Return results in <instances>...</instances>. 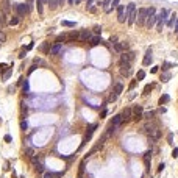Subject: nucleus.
I'll list each match as a JSON object with an SVG mask.
<instances>
[{
  "instance_id": "obj_1",
  "label": "nucleus",
  "mask_w": 178,
  "mask_h": 178,
  "mask_svg": "<svg viewBox=\"0 0 178 178\" xmlns=\"http://www.w3.org/2000/svg\"><path fill=\"white\" fill-rule=\"evenodd\" d=\"M125 17H127L128 25H133L136 22V17H138V14H136V3H128L127 11H125Z\"/></svg>"
},
{
  "instance_id": "obj_8",
  "label": "nucleus",
  "mask_w": 178,
  "mask_h": 178,
  "mask_svg": "<svg viewBox=\"0 0 178 178\" xmlns=\"http://www.w3.org/2000/svg\"><path fill=\"white\" fill-rule=\"evenodd\" d=\"M95 128H97V124H92V125H91V127L88 128V133H86V136H85V141H83V144H81V147H83L85 144L88 142L89 139H91V136H92V133L95 131Z\"/></svg>"
},
{
  "instance_id": "obj_53",
  "label": "nucleus",
  "mask_w": 178,
  "mask_h": 178,
  "mask_svg": "<svg viewBox=\"0 0 178 178\" xmlns=\"http://www.w3.org/2000/svg\"><path fill=\"white\" fill-rule=\"evenodd\" d=\"M5 141H6V142H11V136H10V134H5Z\"/></svg>"
},
{
  "instance_id": "obj_23",
  "label": "nucleus",
  "mask_w": 178,
  "mask_h": 178,
  "mask_svg": "<svg viewBox=\"0 0 178 178\" xmlns=\"http://www.w3.org/2000/svg\"><path fill=\"white\" fill-rule=\"evenodd\" d=\"M47 3H49V6H50V10H56V8L59 6V2H58V0H49Z\"/></svg>"
},
{
  "instance_id": "obj_18",
  "label": "nucleus",
  "mask_w": 178,
  "mask_h": 178,
  "mask_svg": "<svg viewBox=\"0 0 178 178\" xmlns=\"http://www.w3.org/2000/svg\"><path fill=\"white\" fill-rule=\"evenodd\" d=\"M89 42H91V45H99V44L102 42V38H100V36H92V38L89 39Z\"/></svg>"
},
{
  "instance_id": "obj_47",
  "label": "nucleus",
  "mask_w": 178,
  "mask_h": 178,
  "mask_svg": "<svg viewBox=\"0 0 178 178\" xmlns=\"http://www.w3.org/2000/svg\"><path fill=\"white\" fill-rule=\"evenodd\" d=\"M172 156H174V158H177V156H178V148H177V147L174 148V152H172Z\"/></svg>"
},
{
  "instance_id": "obj_38",
  "label": "nucleus",
  "mask_w": 178,
  "mask_h": 178,
  "mask_svg": "<svg viewBox=\"0 0 178 178\" xmlns=\"http://www.w3.org/2000/svg\"><path fill=\"white\" fill-rule=\"evenodd\" d=\"M169 78H170V73H162L161 75V81H164V83L169 81Z\"/></svg>"
},
{
  "instance_id": "obj_39",
  "label": "nucleus",
  "mask_w": 178,
  "mask_h": 178,
  "mask_svg": "<svg viewBox=\"0 0 178 178\" xmlns=\"http://www.w3.org/2000/svg\"><path fill=\"white\" fill-rule=\"evenodd\" d=\"M5 39H6V36H5V33L0 30V44H3L5 42Z\"/></svg>"
},
{
  "instance_id": "obj_7",
  "label": "nucleus",
  "mask_w": 178,
  "mask_h": 178,
  "mask_svg": "<svg viewBox=\"0 0 178 178\" xmlns=\"http://www.w3.org/2000/svg\"><path fill=\"white\" fill-rule=\"evenodd\" d=\"M91 38H92V35H91V31H89V30H81V31H80V35H78V41H81V42H88Z\"/></svg>"
},
{
  "instance_id": "obj_29",
  "label": "nucleus",
  "mask_w": 178,
  "mask_h": 178,
  "mask_svg": "<svg viewBox=\"0 0 178 178\" xmlns=\"http://www.w3.org/2000/svg\"><path fill=\"white\" fill-rule=\"evenodd\" d=\"M109 3H111V0H103V2H100V6L105 8V11H106L108 8H109Z\"/></svg>"
},
{
  "instance_id": "obj_55",
  "label": "nucleus",
  "mask_w": 178,
  "mask_h": 178,
  "mask_svg": "<svg viewBox=\"0 0 178 178\" xmlns=\"http://www.w3.org/2000/svg\"><path fill=\"white\" fill-rule=\"evenodd\" d=\"M109 41H111L113 44H116V41H117V38H116V36H111V39H109Z\"/></svg>"
},
{
  "instance_id": "obj_20",
  "label": "nucleus",
  "mask_w": 178,
  "mask_h": 178,
  "mask_svg": "<svg viewBox=\"0 0 178 178\" xmlns=\"http://www.w3.org/2000/svg\"><path fill=\"white\" fill-rule=\"evenodd\" d=\"M61 175H63L61 172H56V174H55V172H47V174L44 175V178H59Z\"/></svg>"
},
{
  "instance_id": "obj_4",
  "label": "nucleus",
  "mask_w": 178,
  "mask_h": 178,
  "mask_svg": "<svg viewBox=\"0 0 178 178\" xmlns=\"http://www.w3.org/2000/svg\"><path fill=\"white\" fill-rule=\"evenodd\" d=\"M138 24L139 25H145L147 22V8H139V13H138Z\"/></svg>"
},
{
  "instance_id": "obj_61",
  "label": "nucleus",
  "mask_w": 178,
  "mask_h": 178,
  "mask_svg": "<svg viewBox=\"0 0 178 178\" xmlns=\"http://www.w3.org/2000/svg\"><path fill=\"white\" fill-rule=\"evenodd\" d=\"M20 178H24V177H20Z\"/></svg>"
},
{
  "instance_id": "obj_40",
  "label": "nucleus",
  "mask_w": 178,
  "mask_h": 178,
  "mask_svg": "<svg viewBox=\"0 0 178 178\" xmlns=\"http://www.w3.org/2000/svg\"><path fill=\"white\" fill-rule=\"evenodd\" d=\"M170 66H172L170 63H164V64H162V71H169V69H170Z\"/></svg>"
},
{
  "instance_id": "obj_42",
  "label": "nucleus",
  "mask_w": 178,
  "mask_h": 178,
  "mask_svg": "<svg viewBox=\"0 0 178 178\" xmlns=\"http://www.w3.org/2000/svg\"><path fill=\"white\" fill-rule=\"evenodd\" d=\"M33 64H35V66H38V64H42V66H44V61H42V59H38V58H36L35 61H33Z\"/></svg>"
},
{
  "instance_id": "obj_54",
  "label": "nucleus",
  "mask_w": 178,
  "mask_h": 178,
  "mask_svg": "<svg viewBox=\"0 0 178 178\" xmlns=\"http://www.w3.org/2000/svg\"><path fill=\"white\" fill-rule=\"evenodd\" d=\"M10 75H11V71H8V72H6V73H5V75H3V80H6V78H8Z\"/></svg>"
},
{
  "instance_id": "obj_34",
  "label": "nucleus",
  "mask_w": 178,
  "mask_h": 178,
  "mask_svg": "<svg viewBox=\"0 0 178 178\" xmlns=\"http://www.w3.org/2000/svg\"><path fill=\"white\" fill-rule=\"evenodd\" d=\"M19 24V17L17 16H13V17L10 19V25H17Z\"/></svg>"
},
{
  "instance_id": "obj_30",
  "label": "nucleus",
  "mask_w": 178,
  "mask_h": 178,
  "mask_svg": "<svg viewBox=\"0 0 178 178\" xmlns=\"http://www.w3.org/2000/svg\"><path fill=\"white\" fill-rule=\"evenodd\" d=\"M152 89H153V85H147V86L144 88V92H142V94H144V95H148Z\"/></svg>"
},
{
  "instance_id": "obj_2",
  "label": "nucleus",
  "mask_w": 178,
  "mask_h": 178,
  "mask_svg": "<svg viewBox=\"0 0 178 178\" xmlns=\"http://www.w3.org/2000/svg\"><path fill=\"white\" fill-rule=\"evenodd\" d=\"M167 16H169V11L166 8L161 10V13L156 16V22H158V31H162V25L167 22Z\"/></svg>"
},
{
  "instance_id": "obj_50",
  "label": "nucleus",
  "mask_w": 178,
  "mask_h": 178,
  "mask_svg": "<svg viewBox=\"0 0 178 178\" xmlns=\"http://www.w3.org/2000/svg\"><path fill=\"white\" fill-rule=\"evenodd\" d=\"M33 2H35V0H28V2H27V5H28V10H30V11H31V5H33Z\"/></svg>"
},
{
  "instance_id": "obj_14",
  "label": "nucleus",
  "mask_w": 178,
  "mask_h": 178,
  "mask_svg": "<svg viewBox=\"0 0 178 178\" xmlns=\"http://www.w3.org/2000/svg\"><path fill=\"white\" fill-rule=\"evenodd\" d=\"M120 124H122V116H120V114L114 116V117H113V120H111V125H113V127H119Z\"/></svg>"
},
{
  "instance_id": "obj_62",
  "label": "nucleus",
  "mask_w": 178,
  "mask_h": 178,
  "mask_svg": "<svg viewBox=\"0 0 178 178\" xmlns=\"http://www.w3.org/2000/svg\"><path fill=\"white\" fill-rule=\"evenodd\" d=\"M99 2H100V0H99Z\"/></svg>"
},
{
  "instance_id": "obj_15",
  "label": "nucleus",
  "mask_w": 178,
  "mask_h": 178,
  "mask_svg": "<svg viewBox=\"0 0 178 178\" xmlns=\"http://www.w3.org/2000/svg\"><path fill=\"white\" fill-rule=\"evenodd\" d=\"M78 35H80V31H72V33H69V35H67V41H69V42L77 41V39H78Z\"/></svg>"
},
{
  "instance_id": "obj_24",
  "label": "nucleus",
  "mask_w": 178,
  "mask_h": 178,
  "mask_svg": "<svg viewBox=\"0 0 178 178\" xmlns=\"http://www.w3.org/2000/svg\"><path fill=\"white\" fill-rule=\"evenodd\" d=\"M59 50H61V45H59V44H55L53 47L50 49V55H56V53H59Z\"/></svg>"
},
{
  "instance_id": "obj_3",
  "label": "nucleus",
  "mask_w": 178,
  "mask_h": 178,
  "mask_svg": "<svg viewBox=\"0 0 178 178\" xmlns=\"http://www.w3.org/2000/svg\"><path fill=\"white\" fill-rule=\"evenodd\" d=\"M16 13H17V17H22V16H25V13H30V10H28V5L27 3H17L16 6Z\"/></svg>"
},
{
  "instance_id": "obj_16",
  "label": "nucleus",
  "mask_w": 178,
  "mask_h": 178,
  "mask_svg": "<svg viewBox=\"0 0 178 178\" xmlns=\"http://www.w3.org/2000/svg\"><path fill=\"white\" fill-rule=\"evenodd\" d=\"M119 3H120V0H111V3H109V8L106 10V13H111L114 8H117V6H119Z\"/></svg>"
},
{
  "instance_id": "obj_52",
  "label": "nucleus",
  "mask_w": 178,
  "mask_h": 178,
  "mask_svg": "<svg viewBox=\"0 0 178 178\" xmlns=\"http://www.w3.org/2000/svg\"><path fill=\"white\" fill-rule=\"evenodd\" d=\"M116 99H117V95H116V94H111V97H109V100H111V102H114Z\"/></svg>"
},
{
  "instance_id": "obj_22",
  "label": "nucleus",
  "mask_w": 178,
  "mask_h": 178,
  "mask_svg": "<svg viewBox=\"0 0 178 178\" xmlns=\"http://www.w3.org/2000/svg\"><path fill=\"white\" fill-rule=\"evenodd\" d=\"M122 91H124V86H122V83H117V85L114 86V94H116V95L122 94Z\"/></svg>"
},
{
  "instance_id": "obj_27",
  "label": "nucleus",
  "mask_w": 178,
  "mask_h": 178,
  "mask_svg": "<svg viewBox=\"0 0 178 178\" xmlns=\"http://www.w3.org/2000/svg\"><path fill=\"white\" fill-rule=\"evenodd\" d=\"M169 100H170V97H169L167 94H164V95H162V97L160 99V105H164V103H167Z\"/></svg>"
},
{
  "instance_id": "obj_17",
  "label": "nucleus",
  "mask_w": 178,
  "mask_h": 178,
  "mask_svg": "<svg viewBox=\"0 0 178 178\" xmlns=\"http://www.w3.org/2000/svg\"><path fill=\"white\" fill-rule=\"evenodd\" d=\"M85 166H86V160H83L80 162V169H78V178H83V174H85Z\"/></svg>"
},
{
  "instance_id": "obj_37",
  "label": "nucleus",
  "mask_w": 178,
  "mask_h": 178,
  "mask_svg": "<svg viewBox=\"0 0 178 178\" xmlns=\"http://www.w3.org/2000/svg\"><path fill=\"white\" fill-rule=\"evenodd\" d=\"M25 153H27V156H28V158H33V156H35V150H33V148H27V150H25Z\"/></svg>"
},
{
  "instance_id": "obj_60",
  "label": "nucleus",
  "mask_w": 178,
  "mask_h": 178,
  "mask_svg": "<svg viewBox=\"0 0 178 178\" xmlns=\"http://www.w3.org/2000/svg\"><path fill=\"white\" fill-rule=\"evenodd\" d=\"M47 2H49V0H42V3H47Z\"/></svg>"
},
{
  "instance_id": "obj_9",
  "label": "nucleus",
  "mask_w": 178,
  "mask_h": 178,
  "mask_svg": "<svg viewBox=\"0 0 178 178\" xmlns=\"http://www.w3.org/2000/svg\"><path fill=\"white\" fill-rule=\"evenodd\" d=\"M120 73L125 75V77H128V75L131 73V64H130V63H124V64H120Z\"/></svg>"
},
{
  "instance_id": "obj_46",
  "label": "nucleus",
  "mask_w": 178,
  "mask_h": 178,
  "mask_svg": "<svg viewBox=\"0 0 178 178\" xmlns=\"http://www.w3.org/2000/svg\"><path fill=\"white\" fill-rule=\"evenodd\" d=\"M94 31L97 33V36H99L100 33H102V27H95V28H94Z\"/></svg>"
},
{
  "instance_id": "obj_49",
  "label": "nucleus",
  "mask_w": 178,
  "mask_h": 178,
  "mask_svg": "<svg viewBox=\"0 0 178 178\" xmlns=\"http://www.w3.org/2000/svg\"><path fill=\"white\" fill-rule=\"evenodd\" d=\"M6 69H8V66H6V64H0V72L6 71Z\"/></svg>"
},
{
  "instance_id": "obj_6",
  "label": "nucleus",
  "mask_w": 178,
  "mask_h": 178,
  "mask_svg": "<svg viewBox=\"0 0 178 178\" xmlns=\"http://www.w3.org/2000/svg\"><path fill=\"white\" fill-rule=\"evenodd\" d=\"M117 20L120 22V24H124L127 17H125V6L124 5H119L117 6Z\"/></svg>"
},
{
  "instance_id": "obj_21",
  "label": "nucleus",
  "mask_w": 178,
  "mask_h": 178,
  "mask_svg": "<svg viewBox=\"0 0 178 178\" xmlns=\"http://www.w3.org/2000/svg\"><path fill=\"white\" fill-rule=\"evenodd\" d=\"M64 41H67V35H66V33H63V35H59L56 38V44H59V45H61Z\"/></svg>"
},
{
  "instance_id": "obj_12",
  "label": "nucleus",
  "mask_w": 178,
  "mask_h": 178,
  "mask_svg": "<svg viewBox=\"0 0 178 178\" xmlns=\"http://www.w3.org/2000/svg\"><path fill=\"white\" fill-rule=\"evenodd\" d=\"M10 10H11V6H10V0H2V13L6 16V14H10Z\"/></svg>"
},
{
  "instance_id": "obj_26",
  "label": "nucleus",
  "mask_w": 178,
  "mask_h": 178,
  "mask_svg": "<svg viewBox=\"0 0 178 178\" xmlns=\"http://www.w3.org/2000/svg\"><path fill=\"white\" fill-rule=\"evenodd\" d=\"M145 78V72L144 71H139L138 73H136V81H141V80H144Z\"/></svg>"
},
{
  "instance_id": "obj_41",
  "label": "nucleus",
  "mask_w": 178,
  "mask_h": 178,
  "mask_svg": "<svg viewBox=\"0 0 178 178\" xmlns=\"http://www.w3.org/2000/svg\"><path fill=\"white\" fill-rule=\"evenodd\" d=\"M150 156H152V150H148V152H145V153H144V160H148Z\"/></svg>"
},
{
  "instance_id": "obj_25",
  "label": "nucleus",
  "mask_w": 178,
  "mask_h": 178,
  "mask_svg": "<svg viewBox=\"0 0 178 178\" xmlns=\"http://www.w3.org/2000/svg\"><path fill=\"white\" fill-rule=\"evenodd\" d=\"M3 27H6V17H5V14L0 11V30H2Z\"/></svg>"
},
{
  "instance_id": "obj_33",
  "label": "nucleus",
  "mask_w": 178,
  "mask_h": 178,
  "mask_svg": "<svg viewBox=\"0 0 178 178\" xmlns=\"http://www.w3.org/2000/svg\"><path fill=\"white\" fill-rule=\"evenodd\" d=\"M153 116H155V111H147L142 117H145V119H153Z\"/></svg>"
},
{
  "instance_id": "obj_59",
  "label": "nucleus",
  "mask_w": 178,
  "mask_h": 178,
  "mask_svg": "<svg viewBox=\"0 0 178 178\" xmlns=\"http://www.w3.org/2000/svg\"><path fill=\"white\" fill-rule=\"evenodd\" d=\"M67 2H69V3H71V5H72V3H73V0H67Z\"/></svg>"
},
{
  "instance_id": "obj_32",
  "label": "nucleus",
  "mask_w": 178,
  "mask_h": 178,
  "mask_svg": "<svg viewBox=\"0 0 178 178\" xmlns=\"http://www.w3.org/2000/svg\"><path fill=\"white\" fill-rule=\"evenodd\" d=\"M114 131H116V127H113V125L109 124V127H108V131L105 133V134H106V136H111V134H113Z\"/></svg>"
},
{
  "instance_id": "obj_57",
  "label": "nucleus",
  "mask_w": 178,
  "mask_h": 178,
  "mask_svg": "<svg viewBox=\"0 0 178 178\" xmlns=\"http://www.w3.org/2000/svg\"><path fill=\"white\" fill-rule=\"evenodd\" d=\"M106 114H108V111H106V109H103V113H102V117H106Z\"/></svg>"
},
{
  "instance_id": "obj_19",
  "label": "nucleus",
  "mask_w": 178,
  "mask_h": 178,
  "mask_svg": "<svg viewBox=\"0 0 178 178\" xmlns=\"http://www.w3.org/2000/svg\"><path fill=\"white\" fill-rule=\"evenodd\" d=\"M175 22H177V14H175V13H174V14H172V16H170V19H169V20H167V22H166V24H167V25H169V27H170V28H174V25H175Z\"/></svg>"
},
{
  "instance_id": "obj_51",
  "label": "nucleus",
  "mask_w": 178,
  "mask_h": 178,
  "mask_svg": "<svg viewBox=\"0 0 178 178\" xmlns=\"http://www.w3.org/2000/svg\"><path fill=\"white\" fill-rule=\"evenodd\" d=\"M174 28H175V33H178V16H177V22H175V25H174Z\"/></svg>"
},
{
  "instance_id": "obj_28",
  "label": "nucleus",
  "mask_w": 178,
  "mask_h": 178,
  "mask_svg": "<svg viewBox=\"0 0 178 178\" xmlns=\"http://www.w3.org/2000/svg\"><path fill=\"white\" fill-rule=\"evenodd\" d=\"M42 5H44L42 0H36V6H38V13H39V14H42V11H44V10H42Z\"/></svg>"
},
{
  "instance_id": "obj_35",
  "label": "nucleus",
  "mask_w": 178,
  "mask_h": 178,
  "mask_svg": "<svg viewBox=\"0 0 178 178\" xmlns=\"http://www.w3.org/2000/svg\"><path fill=\"white\" fill-rule=\"evenodd\" d=\"M20 130H24V131L28 130V122H27V120H22V122H20Z\"/></svg>"
},
{
  "instance_id": "obj_31",
  "label": "nucleus",
  "mask_w": 178,
  "mask_h": 178,
  "mask_svg": "<svg viewBox=\"0 0 178 178\" xmlns=\"http://www.w3.org/2000/svg\"><path fill=\"white\" fill-rule=\"evenodd\" d=\"M61 24H63V27H71V28L75 27V22H69V20H63Z\"/></svg>"
},
{
  "instance_id": "obj_43",
  "label": "nucleus",
  "mask_w": 178,
  "mask_h": 178,
  "mask_svg": "<svg viewBox=\"0 0 178 178\" xmlns=\"http://www.w3.org/2000/svg\"><path fill=\"white\" fill-rule=\"evenodd\" d=\"M172 141H174V134L170 133V134L167 136V142H169V144H174V142H172Z\"/></svg>"
},
{
  "instance_id": "obj_13",
  "label": "nucleus",
  "mask_w": 178,
  "mask_h": 178,
  "mask_svg": "<svg viewBox=\"0 0 178 178\" xmlns=\"http://www.w3.org/2000/svg\"><path fill=\"white\" fill-rule=\"evenodd\" d=\"M131 114H133V109L131 108H125L124 111H122V114H120L122 116V120H128L131 117Z\"/></svg>"
},
{
  "instance_id": "obj_5",
  "label": "nucleus",
  "mask_w": 178,
  "mask_h": 178,
  "mask_svg": "<svg viewBox=\"0 0 178 178\" xmlns=\"http://www.w3.org/2000/svg\"><path fill=\"white\" fill-rule=\"evenodd\" d=\"M134 52H128V53H122L120 56V64H124V63H131L133 59H134Z\"/></svg>"
},
{
  "instance_id": "obj_11",
  "label": "nucleus",
  "mask_w": 178,
  "mask_h": 178,
  "mask_svg": "<svg viewBox=\"0 0 178 178\" xmlns=\"http://www.w3.org/2000/svg\"><path fill=\"white\" fill-rule=\"evenodd\" d=\"M152 59H153V56H152V49H148V50L145 52V55H144L142 64H144V66H148V64L152 63Z\"/></svg>"
},
{
  "instance_id": "obj_58",
  "label": "nucleus",
  "mask_w": 178,
  "mask_h": 178,
  "mask_svg": "<svg viewBox=\"0 0 178 178\" xmlns=\"http://www.w3.org/2000/svg\"><path fill=\"white\" fill-rule=\"evenodd\" d=\"M58 2H59V5H64L66 3V0H58Z\"/></svg>"
},
{
  "instance_id": "obj_48",
  "label": "nucleus",
  "mask_w": 178,
  "mask_h": 178,
  "mask_svg": "<svg viewBox=\"0 0 178 178\" xmlns=\"http://www.w3.org/2000/svg\"><path fill=\"white\" fill-rule=\"evenodd\" d=\"M120 44H122V49H128V45H130V44H128V42H127V41H124V42H120Z\"/></svg>"
},
{
  "instance_id": "obj_44",
  "label": "nucleus",
  "mask_w": 178,
  "mask_h": 178,
  "mask_svg": "<svg viewBox=\"0 0 178 178\" xmlns=\"http://www.w3.org/2000/svg\"><path fill=\"white\" fill-rule=\"evenodd\" d=\"M164 167H166V164H164V162H161L160 166H158V172H162V170H164Z\"/></svg>"
},
{
  "instance_id": "obj_10",
  "label": "nucleus",
  "mask_w": 178,
  "mask_h": 178,
  "mask_svg": "<svg viewBox=\"0 0 178 178\" xmlns=\"http://www.w3.org/2000/svg\"><path fill=\"white\" fill-rule=\"evenodd\" d=\"M142 106H141V105H138V106H134V109H133V113H134V116H133V117H134V120H141V119H142Z\"/></svg>"
},
{
  "instance_id": "obj_36",
  "label": "nucleus",
  "mask_w": 178,
  "mask_h": 178,
  "mask_svg": "<svg viewBox=\"0 0 178 178\" xmlns=\"http://www.w3.org/2000/svg\"><path fill=\"white\" fill-rule=\"evenodd\" d=\"M114 50H116V52H119V53H120V52H122V50H124V49H122V44H120V42H116V44H114Z\"/></svg>"
},
{
  "instance_id": "obj_56",
  "label": "nucleus",
  "mask_w": 178,
  "mask_h": 178,
  "mask_svg": "<svg viewBox=\"0 0 178 178\" xmlns=\"http://www.w3.org/2000/svg\"><path fill=\"white\" fill-rule=\"evenodd\" d=\"M134 86H136V80H133V81H131V85H130V89H133Z\"/></svg>"
},
{
  "instance_id": "obj_45",
  "label": "nucleus",
  "mask_w": 178,
  "mask_h": 178,
  "mask_svg": "<svg viewBox=\"0 0 178 178\" xmlns=\"http://www.w3.org/2000/svg\"><path fill=\"white\" fill-rule=\"evenodd\" d=\"M47 49H49V44H42V45H41V50H42V52H47Z\"/></svg>"
}]
</instances>
